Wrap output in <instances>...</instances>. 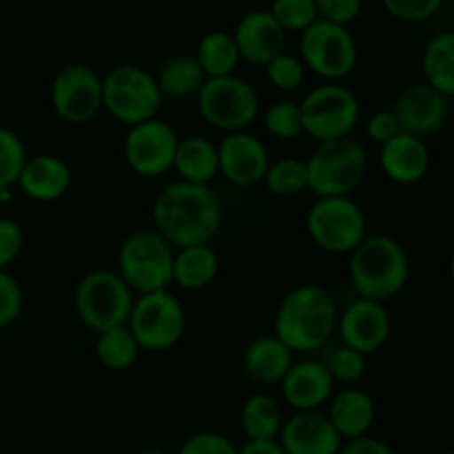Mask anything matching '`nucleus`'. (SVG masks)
I'll return each mask as SVG.
<instances>
[{
  "label": "nucleus",
  "instance_id": "13",
  "mask_svg": "<svg viewBox=\"0 0 454 454\" xmlns=\"http://www.w3.org/2000/svg\"><path fill=\"white\" fill-rule=\"evenodd\" d=\"M49 102L62 122L89 124L102 111V75L82 62L65 65L53 75Z\"/></svg>",
  "mask_w": 454,
  "mask_h": 454
},
{
  "label": "nucleus",
  "instance_id": "26",
  "mask_svg": "<svg viewBox=\"0 0 454 454\" xmlns=\"http://www.w3.org/2000/svg\"><path fill=\"white\" fill-rule=\"evenodd\" d=\"M155 82H158L162 98L171 100H189L198 96L202 84L207 82L202 67L193 53H176L168 56L155 71Z\"/></svg>",
  "mask_w": 454,
  "mask_h": 454
},
{
  "label": "nucleus",
  "instance_id": "32",
  "mask_svg": "<svg viewBox=\"0 0 454 454\" xmlns=\"http://www.w3.org/2000/svg\"><path fill=\"white\" fill-rule=\"evenodd\" d=\"M264 186L269 193L278 198H295L309 191V171H306V160L297 158H279L270 160V167L266 171Z\"/></svg>",
  "mask_w": 454,
  "mask_h": 454
},
{
  "label": "nucleus",
  "instance_id": "47",
  "mask_svg": "<svg viewBox=\"0 0 454 454\" xmlns=\"http://www.w3.org/2000/svg\"><path fill=\"white\" fill-rule=\"evenodd\" d=\"M448 275H450V282H452V286H454V251H452V255H450V262H448Z\"/></svg>",
  "mask_w": 454,
  "mask_h": 454
},
{
  "label": "nucleus",
  "instance_id": "36",
  "mask_svg": "<svg viewBox=\"0 0 454 454\" xmlns=\"http://www.w3.org/2000/svg\"><path fill=\"white\" fill-rule=\"evenodd\" d=\"M264 74H266V82H269L275 91L291 93L304 82L306 67L304 62L300 60V56L282 51L264 67Z\"/></svg>",
  "mask_w": 454,
  "mask_h": 454
},
{
  "label": "nucleus",
  "instance_id": "38",
  "mask_svg": "<svg viewBox=\"0 0 454 454\" xmlns=\"http://www.w3.org/2000/svg\"><path fill=\"white\" fill-rule=\"evenodd\" d=\"M25 295L22 286L9 270H0V331L13 326L20 319Z\"/></svg>",
  "mask_w": 454,
  "mask_h": 454
},
{
  "label": "nucleus",
  "instance_id": "22",
  "mask_svg": "<svg viewBox=\"0 0 454 454\" xmlns=\"http://www.w3.org/2000/svg\"><path fill=\"white\" fill-rule=\"evenodd\" d=\"M71 180V167L60 155L38 153L27 158L16 186L25 198L47 204L60 200L69 191Z\"/></svg>",
  "mask_w": 454,
  "mask_h": 454
},
{
  "label": "nucleus",
  "instance_id": "31",
  "mask_svg": "<svg viewBox=\"0 0 454 454\" xmlns=\"http://www.w3.org/2000/svg\"><path fill=\"white\" fill-rule=\"evenodd\" d=\"M140 353L142 348L137 346L136 337L131 335L127 326H118L100 333L96 340V357L106 371H129L137 362Z\"/></svg>",
  "mask_w": 454,
  "mask_h": 454
},
{
  "label": "nucleus",
  "instance_id": "30",
  "mask_svg": "<svg viewBox=\"0 0 454 454\" xmlns=\"http://www.w3.org/2000/svg\"><path fill=\"white\" fill-rule=\"evenodd\" d=\"M193 56L198 58L207 78L235 75L239 62H242L233 34H229V31H208V34H204Z\"/></svg>",
  "mask_w": 454,
  "mask_h": 454
},
{
  "label": "nucleus",
  "instance_id": "16",
  "mask_svg": "<svg viewBox=\"0 0 454 454\" xmlns=\"http://www.w3.org/2000/svg\"><path fill=\"white\" fill-rule=\"evenodd\" d=\"M399 120L402 133L426 140L446 124L450 115V100L426 84L424 80L411 82L397 93L395 105L390 106Z\"/></svg>",
  "mask_w": 454,
  "mask_h": 454
},
{
  "label": "nucleus",
  "instance_id": "8",
  "mask_svg": "<svg viewBox=\"0 0 454 454\" xmlns=\"http://www.w3.org/2000/svg\"><path fill=\"white\" fill-rule=\"evenodd\" d=\"M301 127L315 142L350 137L362 120V102L344 82H322L300 100Z\"/></svg>",
  "mask_w": 454,
  "mask_h": 454
},
{
  "label": "nucleus",
  "instance_id": "7",
  "mask_svg": "<svg viewBox=\"0 0 454 454\" xmlns=\"http://www.w3.org/2000/svg\"><path fill=\"white\" fill-rule=\"evenodd\" d=\"M136 304V293L118 275V270L98 269L84 275L74 293L75 315L93 333L127 326Z\"/></svg>",
  "mask_w": 454,
  "mask_h": 454
},
{
  "label": "nucleus",
  "instance_id": "37",
  "mask_svg": "<svg viewBox=\"0 0 454 454\" xmlns=\"http://www.w3.org/2000/svg\"><path fill=\"white\" fill-rule=\"evenodd\" d=\"M326 368L328 372H331L333 380H335V384L353 386L366 375V355L357 353V350L341 344L340 348H335V353L328 357Z\"/></svg>",
  "mask_w": 454,
  "mask_h": 454
},
{
  "label": "nucleus",
  "instance_id": "11",
  "mask_svg": "<svg viewBox=\"0 0 454 454\" xmlns=\"http://www.w3.org/2000/svg\"><path fill=\"white\" fill-rule=\"evenodd\" d=\"M300 60L324 82H341L355 71L359 60L357 40L348 27L315 20L300 34Z\"/></svg>",
  "mask_w": 454,
  "mask_h": 454
},
{
  "label": "nucleus",
  "instance_id": "48",
  "mask_svg": "<svg viewBox=\"0 0 454 454\" xmlns=\"http://www.w3.org/2000/svg\"><path fill=\"white\" fill-rule=\"evenodd\" d=\"M140 454H167L164 450H160V448H149V450L140 452Z\"/></svg>",
  "mask_w": 454,
  "mask_h": 454
},
{
  "label": "nucleus",
  "instance_id": "39",
  "mask_svg": "<svg viewBox=\"0 0 454 454\" xmlns=\"http://www.w3.org/2000/svg\"><path fill=\"white\" fill-rule=\"evenodd\" d=\"M239 448L229 437L213 430H202L182 442L177 454H238Z\"/></svg>",
  "mask_w": 454,
  "mask_h": 454
},
{
  "label": "nucleus",
  "instance_id": "42",
  "mask_svg": "<svg viewBox=\"0 0 454 454\" xmlns=\"http://www.w3.org/2000/svg\"><path fill=\"white\" fill-rule=\"evenodd\" d=\"M315 9H317L319 20L348 27L362 13L364 0H315Z\"/></svg>",
  "mask_w": 454,
  "mask_h": 454
},
{
  "label": "nucleus",
  "instance_id": "45",
  "mask_svg": "<svg viewBox=\"0 0 454 454\" xmlns=\"http://www.w3.org/2000/svg\"><path fill=\"white\" fill-rule=\"evenodd\" d=\"M238 454H286L279 446L278 439L273 442H247L239 448Z\"/></svg>",
  "mask_w": 454,
  "mask_h": 454
},
{
  "label": "nucleus",
  "instance_id": "28",
  "mask_svg": "<svg viewBox=\"0 0 454 454\" xmlns=\"http://www.w3.org/2000/svg\"><path fill=\"white\" fill-rule=\"evenodd\" d=\"M424 82L448 100L454 98V31H442L426 43L421 53Z\"/></svg>",
  "mask_w": 454,
  "mask_h": 454
},
{
  "label": "nucleus",
  "instance_id": "5",
  "mask_svg": "<svg viewBox=\"0 0 454 454\" xmlns=\"http://www.w3.org/2000/svg\"><path fill=\"white\" fill-rule=\"evenodd\" d=\"M176 248L155 229H137L122 239L118 248V275L133 293L167 291L173 284Z\"/></svg>",
  "mask_w": 454,
  "mask_h": 454
},
{
  "label": "nucleus",
  "instance_id": "10",
  "mask_svg": "<svg viewBox=\"0 0 454 454\" xmlns=\"http://www.w3.org/2000/svg\"><path fill=\"white\" fill-rule=\"evenodd\" d=\"M195 102L204 122L224 133L248 131L262 114L260 93L239 75L207 78Z\"/></svg>",
  "mask_w": 454,
  "mask_h": 454
},
{
  "label": "nucleus",
  "instance_id": "1",
  "mask_svg": "<svg viewBox=\"0 0 454 454\" xmlns=\"http://www.w3.org/2000/svg\"><path fill=\"white\" fill-rule=\"evenodd\" d=\"M153 229L173 248L211 244L224 222L222 200L208 184H189L176 180L155 195Z\"/></svg>",
  "mask_w": 454,
  "mask_h": 454
},
{
  "label": "nucleus",
  "instance_id": "29",
  "mask_svg": "<svg viewBox=\"0 0 454 454\" xmlns=\"http://www.w3.org/2000/svg\"><path fill=\"white\" fill-rule=\"evenodd\" d=\"M239 426L247 442H273L284 426L279 402L269 393L251 395L239 412Z\"/></svg>",
  "mask_w": 454,
  "mask_h": 454
},
{
  "label": "nucleus",
  "instance_id": "4",
  "mask_svg": "<svg viewBox=\"0 0 454 454\" xmlns=\"http://www.w3.org/2000/svg\"><path fill=\"white\" fill-rule=\"evenodd\" d=\"M366 146L359 140L341 137V140L317 142L306 158L309 171V191L317 198H344L353 195L368 176Z\"/></svg>",
  "mask_w": 454,
  "mask_h": 454
},
{
  "label": "nucleus",
  "instance_id": "3",
  "mask_svg": "<svg viewBox=\"0 0 454 454\" xmlns=\"http://www.w3.org/2000/svg\"><path fill=\"white\" fill-rule=\"evenodd\" d=\"M348 278L364 300H395L411 279V257L403 244L390 235H366L350 253Z\"/></svg>",
  "mask_w": 454,
  "mask_h": 454
},
{
  "label": "nucleus",
  "instance_id": "19",
  "mask_svg": "<svg viewBox=\"0 0 454 454\" xmlns=\"http://www.w3.org/2000/svg\"><path fill=\"white\" fill-rule=\"evenodd\" d=\"M278 442L286 454H340L344 446L324 411L293 412L284 419Z\"/></svg>",
  "mask_w": 454,
  "mask_h": 454
},
{
  "label": "nucleus",
  "instance_id": "18",
  "mask_svg": "<svg viewBox=\"0 0 454 454\" xmlns=\"http://www.w3.org/2000/svg\"><path fill=\"white\" fill-rule=\"evenodd\" d=\"M282 399L293 412L322 411L335 393V380L328 372L326 364L317 359L293 362L284 380L279 381Z\"/></svg>",
  "mask_w": 454,
  "mask_h": 454
},
{
  "label": "nucleus",
  "instance_id": "2",
  "mask_svg": "<svg viewBox=\"0 0 454 454\" xmlns=\"http://www.w3.org/2000/svg\"><path fill=\"white\" fill-rule=\"evenodd\" d=\"M340 309L328 288L319 284H300L279 301L273 335L293 353H315L337 333Z\"/></svg>",
  "mask_w": 454,
  "mask_h": 454
},
{
  "label": "nucleus",
  "instance_id": "43",
  "mask_svg": "<svg viewBox=\"0 0 454 454\" xmlns=\"http://www.w3.org/2000/svg\"><path fill=\"white\" fill-rule=\"evenodd\" d=\"M399 133H402V127H399V120L393 109H377L368 115L366 136L368 140H372L375 145H386V142L393 140Z\"/></svg>",
  "mask_w": 454,
  "mask_h": 454
},
{
  "label": "nucleus",
  "instance_id": "14",
  "mask_svg": "<svg viewBox=\"0 0 454 454\" xmlns=\"http://www.w3.org/2000/svg\"><path fill=\"white\" fill-rule=\"evenodd\" d=\"M180 136L164 120L153 118L129 127L122 142V153L129 168L145 180H158L173 171Z\"/></svg>",
  "mask_w": 454,
  "mask_h": 454
},
{
  "label": "nucleus",
  "instance_id": "41",
  "mask_svg": "<svg viewBox=\"0 0 454 454\" xmlns=\"http://www.w3.org/2000/svg\"><path fill=\"white\" fill-rule=\"evenodd\" d=\"M25 247V233L20 224L12 217H0V270H9V266L20 257Z\"/></svg>",
  "mask_w": 454,
  "mask_h": 454
},
{
  "label": "nucleus",
  "instance_id": "12",
  "mask_svg": "<svg viewBox=\"0 0 454 454\" xmlns=\"http://www.w3.org/2000/svg\"><path fill=\"white\" fill-rule=\"evenodd\" d=\"M127 328L137 346L149 353H164L182 340L186 331L184 304L171 291L137 295L129 315Z\"/></svg>",
  "mask_w": 454,
  "mask_h": 454
},
{
  "label": "nucleus",
  "instance_id": "21",
  "mask_svg": "<svg viewBox=\"0 0 454 454\" xmlns=\"http://www.w3.org/2000/svg\"><path fill=\"white\" fill-rule=\"evenodd\" d=\"M430 146L417 136L399 133L380 146L381 173L399 186L419 184L430 171Z\"/></svg>",
  "mask_w": 454,
  "mask_h": 454
},
{
  "label": "nucleus",
  "instance_id": "34",
  "mask_svg": "<svg viewBox=\"0 0 454 454\" xmlns=\"http://www.w3.org/2000/svg\"><path fill=\"white\" fill-rule=\"evenodd\" d=\"M27 158L29 153L22 137L0 124V189H13L18 184Z\"/></svg>",
  "mask_w": 454,
  "mask_h": 454
},
{
  "label": "nucleus",
  "instance_id": "24",
  "mask_svg": "<svg viewBox=\"0 0 454 454\" xmlns=\"http://www.w3.org/2000/svg\"><path fill=\"white\" fill-rule=\"evenodd\" d=\"M293 362L295 353L270 333V335L255 337L244 348L242 372L257 386H279Z\"/></svg>",
  "mask_w": 454,
  "mask_h": 454
},
{
  "label": "nucleus",
  "instance_id": "40",
  "mask_svg": "<svg viewBox=\"0 0 454 454\" xmlns=\"http://www.w3.org/2000/svg\"><path fill=\"white\" fill-rule=\"evenodd\" d=\"M386 12L402 22H424L442 9L443 0H381Z\"/></svg>",
  "mask_w": 454,
  "mask_h": 454
},
{
  "label": "nucleus",
  "instance_id": "6",
  "mask_svg": "<svg viewBox=\"0 0 454 454\" xmlns=\"http://www.w3.org/2000/svg\"><path fill=\"white\" fill-rule=\"evenodd\" d=\"M162 105L155 75L145 67L120 65L102 75V109L124 127L158 118Z\"/></svg>",
  "mask_w": 454,
  "mask_h": 454
},
{
  "label": "nucleus",
  "instance_id": "25",
  "mask_svg": "<svg viewBox=\"0 0 454 454\" xmlns=\"http://www.w3.org/2000/svg\"><path fill=\"white\" fill-rule=\"evenodd\" d=\"M173 171L177 180L189 184H208L220 176V160H217V145H213L204 136L180 137L176 151Z\"/></svg>",
  "mask_w": 454,
  "mask_h": 454
},
{
  "label": "nucleus",
  "instance_id": "9",
  "mask_svg": "<svg viewBox=\"0 0 454 454\" xmlns=\"http://www.w3.org/2000/svg\"><path fill=\"white\" fill-rule=\"evenodd\" d=\"M306 233L331 255H350L368 235V217L350 195L317 198L306 213Z\"/></svg>",
  "mask_w": 454,
  "mask_h": 454
},
{
  "label": "nucleus",
  "instance_id": "44",
  "mask_svg": "<svg viewBox=\"0 0 454 454\" xmlns=\"http://www.w3.org/2000/svg\"><path fill=\"white\" fill-rule=\"evenodd\" d=\"M340 454H397L393 450L390 443H386L384 439H377L366 434V437L350 439V442H344Z\"/></svg>",
  "mask_w": 454,
  "mask_h": 454
},
{
  "label": "nucleus",
  "instance_id": "35",
  "mask_svg": "<svg viewBox=\"0 0 454 454\" xmlns=\"http://www.w3.org/2000/svg\"><path fill=\"white\" fill-rule=\"evenodd\" d=\"M269 12L286 34H301L319 20L315 0H273Z\"/></svg>",
  "mask_w": 454,
  "mask_h": 454
},
{
  "label": "nucleus",
  "instance_id": "17",
  "mask_svg": "<svg viewBox=\"0 0 454 454\" xmlns=\"http://www.w3.org/2000/svg\"><path fill=\"white\" fill-rule=\"evenodd\" d=\"M220 176L239 189H251L264 182L270 155L264 142L251 131L226 133L217 145Z\"/></svg>",
  "mask_w": 454,
  "mask_h": 454
},
{
  "label": "nucleus",
  "instance_id": "23",
  "mask_svg": "<svg viewBox=\"0 0 454 454\" xmlns=\"http://www.w3.org/2000/svg\"><path fill=\"white\" fill-rule=\"evenodd\" d=\"M326 417L344 442L371 434L377 419L375 399L362 388H341L326 403Z\"/></svg>",
  "mask_w": 454,
  "mask_h": 454
},
{
  "label": "nucleus",
  "instance_id": "49",
  "mask_svg": "<svg viewBox=\"0 0 454 454\" xmlns=\"http://www.w3.org/2000/svg\"><path fill=\"white\" fill-rule=\"evenodd\" d=\"M448 454H454V448H452V450H450V452H448Z\"/></svg>",
  "mask_w": 454,
  "mask_h": 454
},
{
  "label": "nucleus",
  "instance_id": "46",
  "mask_svg": "<svg viewBox=\"0 0 454 454\" xmlns=\"http://www.w3.org/2000/svg\"><path fill=\"white\" fill-rule=\"evenodd\" d=\"M12 198H13L12 189H0V204H7V202H12Z\"/></svg>",
  "mask_w": 454,
  "mask_h": 454
},
{
  "label": "nucleus",
  "instance_id": "15",
  "mask_svg": "<svg viewBox=\"0 0 454 454\" xmlns=\"http://www.w3.org/2000/svg\"><path fill=\"white\" fill-rule=\"evenodd\" d=\"M390 331H393L390 313L381 301L357 297L344 310H340L337 335L341 344L366 357L384 348L386 341L390 340Z\"/></svg>",
  "mask_w": 454,
  "mask_h": 454
},
{
  "label": "nucleus",
  "instance_id": "20",
  "mask_svg": "<svg viewBox=\"0 0 454 454\" xmlns=\"http://www.w3.org/2000/svg\"><path fill=\"white\" fill-rule=\"evenodd\" d=\"M286 35L269 9L247 12L233 31L239 58L255 67H266L275 56L286 51Z\"/></svg>",
  "mask_w": 454,
  "mask_h": 454
},
{
  "label": "nucleus",
  "instance_id": "33",
  "mask_svg": "<svg viewBox=\"0 0 454 454\" xmlns=\"http://www.w3.org/2000/svg\"><path fill=\"white\" fill-rule=\"evenodd\" d=\"M262 124L270 137L282 142L297 140L304 133L301 127L300 102L295 100H275L262 114Z\"/></svg>",
  "mask_w": 454,
  "mask_h": 454
},
{
  "label": "nucleus",
  "instance_id": "27",
  "mask_svg": "<svg viewBox=\"0 0 454 454\" xmlns=\"http://www.w3.org/2000/svg\"><path fill=\"white\" fill-rule=\"evenodd\" d=\"M220 273V257L211 244L176 248L173 255V284L184 291H204Z\"/></svg>",
  "mask_w": 454,
  "mask_h": 454
}]
</instances>
